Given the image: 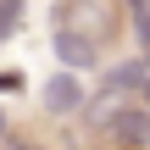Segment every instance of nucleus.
Returning <instances> with one entry per match:
<instances>
[{"label":"nucleus","mask_w":150,"mask_h":150,"mask_svg":"<svg viewBox=\"0 0 150 150\" xmlns=\"http://www.w3.org/2000/svg\"><path fill=\"white\" fill-rule=\"evenodd\" d=\"M56 28L83 33L100 50H111L122 39V6L117 0H56Z\"/></svg>","instance_id":"1"},{"label":"nucleus","mask_w":150,"mask_h":150,"mask_svg":"<svg viewBox=\"0 0 150 150\" xmlns=\"http://www.w3.org/2000/svg\"><path fill=\"white\" fill-rule=\"evenodd\" d=\"M83 100H89V78H78V72H61V67H56V72L39 83V111H45L50 122H78Z\"/></svg>","instance_id":"2"},{"label":"nucleus","mask_w":150,"mask_h":150,"mask_svg":"<svg viewBox=\"0 0 150 150\" xmlns=\"http://www.w3.org/2000/svg\"><path fill=\"white\" fill-rule=\"evenodd\" d=\"M50 56H56L61 72H78V78H95L106 67V50L83 33H67V28H50Z\"/></svg>","instance_id":"3"},{"label":"nucleus","mask_w":150,"mask_h":150,"mask_svg":"<svg viewBox=\"0 0 150 150\" xmlns=\"http://www.w3.org/2000/svg\"><path fill=\"white\" fill-rule=\"evenodd\" d=\"M100 139L111 150H150V106L145 100H122V111L106 122Z\"/></svg>","instance_id":"4"},{"label":"nucleus","mask_w":150,"mask_h":150,"mask_svg":"<svg viewBox=\"0 0 150 150\" xmlns=\"http://www.w3.org/2000/svg\"><path fill=\"white\" fill-rule=\"evenodd\" d=\"M28 22V0H0V45H11Z\"/></svg>","instance_id":"5"},{"label":"nucleus","mask_w":150,"mask_h":150,"mask_svg":"<svg viewBox=\"0 0 150 150\" xmlns=\"http://www.w3.org/2000/svg\"><path fill=\"white\" fill-rule=\"evenodd\" d=\"M28 89V72H17V67H0V95H22Z\"/></svg>","instance_id":"6"},{"label":"nucleus","mask_w":150,"mask_h":150,"mask_svg":"<svg viewBox=\"0 0 150 150\" xmlns=\"http://www.w3.org/2000/svg\"><path fill=\"white\" fill-rule=\"evenodd\" d=\"M0 150H50V145H39L33 134H17V128H11V139H6Z\"/></svg>","instance_id":"7"},{"label":"nucleus","mask_w":150,"mask_h":150,"mask_svg":"<svg viewBox=\"0 0 150 150\" xmlns=\"http://www.w3.org/2000/svg\"><path fill=\"white\" fill-rule=\"evenodd\" d=\"M11 128H17V122H11V111H6V106H0V145H6V139H11Z\"/></svg>","instance_id":"8"},{"label":"nucleus","mask_w":150,"mask_h":150,"mask_svg":"<svg viewBox=\"0 0 150 150\" xmlns=\"http://www.w3.org/2000/svg\"><path fill=\"white\" fill-rule=\"evenodd\" d=\"M0 50H6V45H0Z\"/></svg>","instance_id":"9"},{"label":"nucleus","mask_w":150,"mask_h":150,"mask_svg":"<svg viewBox=\"0 0 150 150\" xmlns=\"http://www.w3.org/2000/svg\"><path fill=\"white\" fill-rule=\"evenodd\" d=\"M106 150H111V145H106Z\"/></svg>","instance_id":"10"}]
</instances>
